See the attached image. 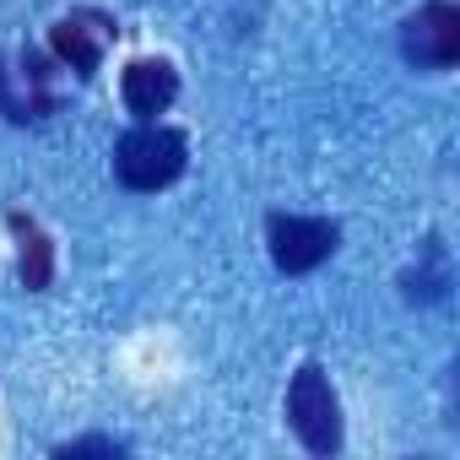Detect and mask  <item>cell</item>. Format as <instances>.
<instances>
[{"label":"cell","mask_w":460,"mask_h":460,"mask_svg":"<svg viewBox=\"0 0 460 460\" xmlns=\"http://www.w3.org/2000/svg\"><path fill=\"white\" fill-rule=\"evenodd\" d=\"M401 55L417 71H449L460 60V6L428 0V6L401 28Z\"/></svg>","instance_id":"4"},{"label":"cell","mask_w":460,"mask_h":460,"mask_svg":"<svg viewBox=\"0 0 460 460\" xmlns=\"http://www.w3.org/2000/svg\"><path fill=\"white\" fill-rule=\"evenodd\" d=\"M98 17H66V22H55L49 28V49L76 71V76H93L98 66H103V44H109V28H93Z\"/></svg>","instance_id":"6"},{"label":"cell","mask_w":460,"mask_h":460,"mask_svg":"<svg viewBox=\"0 0 460 460\" xmlns=\"http://www.w3.org/2000/svg\"><path fill=\"white\" fill-rule=\"evenodd\" d=\"M119 93H125V109L136 119H157L179 98V71L168 60H130L125 76H119Z\"/></svg>","instance_id":"5"},{"label":"cell","mask_w":460,"mask_h":460,"mask_svg":"<svg viewBox=\"0 0 460 460\" xmlns=\"http://www.w3.org/2000/svg\"><path fill=\"white\" fill-rule=\"evenodd\" d=\"M266 239H271V261L282 277H309L314 266H325L341 244V227L331 217H293V211H277L266 222Z\"/></svg>","instance_id":"3"},{"label":"cell","mask_w":460,"mask_h":460,"mask_svg":"<svg viewBox=\"0 0 460 460\" xmlns=\"http://www.w3.org/2000/svg\"><path fill=\"white\" fill-rule=\"evenodd\" d=\"M288 422L304 438L309 455H336L341 449V401L325 379L320 363H304L288 385Z\"/></svg>","instance_id":"2"},{"label":"cell","mask_w":460,"mask_h":460,"mask_svg":"<svg viewBox=\"0 0 460 460\" xmlns=\"http://www.w3.org/2000/svg\"><path fill=\"white\" fill-rule=\"evenodd\" d=\"M190 163V141L184 130H168L157 119H141L136 130H125L114 141V179L136 195H152L163 184H173Z\"/></svg>","instance_id":"1"},{"label":"cell","mask_w":460,"mask_h":460,"mask_svg":"<svg viewBox=\"0 0 460 460\" xmlns=\"http://www.w3.org/2000/svg\"><path fill=\"white\" fill-rule=\"evenodd\" d=\"M55 455L60 460H82V455H109L114 460V455H125V444H114V438H76V444H60Z\"/></svg>","instance_id":"8"},{"label":"cell","mask_w":460,"mask_h":460,"mask_svg":"<svg viewBox=\"0 0 460 460\" xmlns=\"http://www.w3.org/2000/svg\"><path fill=\"white\" fill-rule=\"evenodd\" d=\"M6 222H12V234L22 239V288L28 293H44L55 282V244L44 239V227L33 217H22V211H12Z\"/></svg>","instance_id":"7"}]
</instances>
